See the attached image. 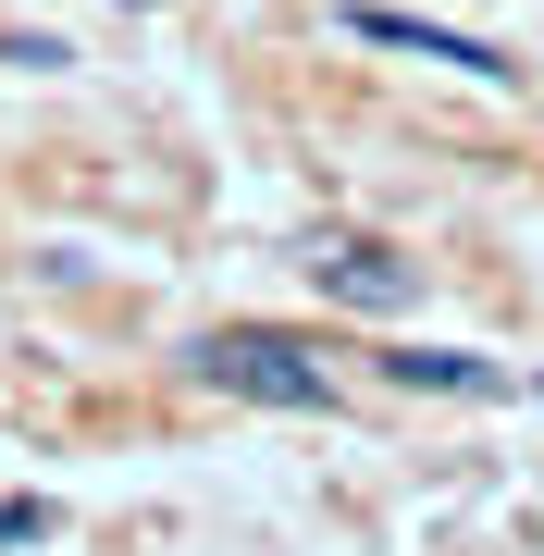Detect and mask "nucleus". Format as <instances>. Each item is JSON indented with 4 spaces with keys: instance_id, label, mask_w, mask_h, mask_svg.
Instances as JSON below:
<instances>
[{
    "instance_id": "nucleus-1",
    "label": "nucleus",
    "mask_w": 544,
    "mask_h": 556,
    "mask_svg": "<svg viewBox=\"0 0 544 556\" xmlns=\"http://www.w3.org/2000/svg\"><path fill=\"white\" fill-rule=\"evenodd\" d=\"M199 383L211 396H248V408H334V371L309 334H273V321H223L199 334Z\"/></svg>"
},
{
    "instance_id": "nucleus-2",
    "label": "nucleus",
    "mask_w": 544,
    "mask_h": 556,
    "mask_svg": "<svg viewBox=\"0 0 544 556\" xmlns=\"http://www.w3.org/2000/svg\"><path fill=\"white\" fill-rule=\"evenodd\" d=\"M309 285L346 298V309H408V298H421V273H408L396 248H371V236H322V248H309Z\"/></svg>"
},
{
    "instance_id": "nucleus-3",
    "label": "nucleus",
    "mask_w": 544,
    "mask_h": 556,
    "mask_svg": "<svg viewBox=\"0 0 544 556\" xmlns=\"http://www.w3.org/2000/svg\"><path fill=\"white\" fill-rule=\"evenodd\" d=\"M346 38H371V50H421V62H458V75H507V50L483 38H458V25H421V13H383V0H346Z\"/></svg>"
},
{
    "instance_id": "nucleus-4",
    "label": "nucleus",
    "mask_w": 544,
    "mask_h": 556,
    "mask_svg": "<svg viewBox=\"0 0 544 556\" xmlns=\"http://www.w3.org/2000/svg\"><path fill=\"white\" fill-rule=\"evenodd\" d=\"M383 371H396V383H433V396H507V371H483V358H458V346H396Z\"/></svg>"
},
{
    "instance_id": "nucleus-5",
    "label": "nucleus",
    "mask_w": 544,
    "mask_h": 556,
    "mask_svg": "<svg viewBox=\"0 0 544 556\" xmlns=\"http://www.w3.org/2000/svg\"><path fill=\"white\" fill-rule=\"evenodd\" d=\"M0 544H50V507L25 495V507H0Z\"/></svg>"
}]
</instances>
